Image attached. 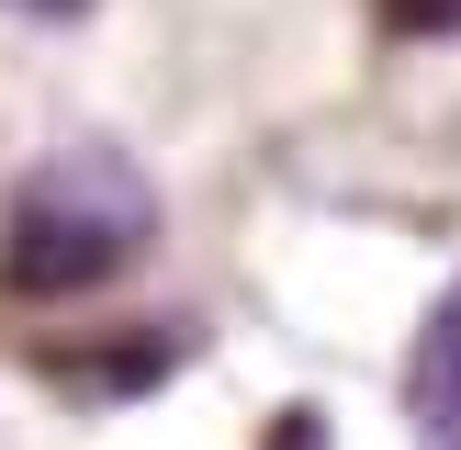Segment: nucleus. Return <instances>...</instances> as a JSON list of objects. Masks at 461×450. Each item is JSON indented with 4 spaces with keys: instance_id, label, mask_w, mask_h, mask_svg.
<instances>
[{
    "instance_id": "7ed1b4c3",
    "label": "nucleus",
    "mask_w": 461,
    "mask_h": 450,
    "mask_svg": "<svg viewBox=\"0 0 461 450\" xmlns=\"http://www.w3.org/2000/svg\"><path fill=\"white\" fill-rule=\"evenodd\" d=\"M259 450H327V417H315V405H282V417L259 428Z\"/></svg>"
},
{
    "instance_id": "f03ea898",
    "label": "nucleus",
    "mask_w": 461,
    "mask_h": 450,
    "mask_svg": "<svg viewBox=\"0 0 461 450\" xmlns=\"http://www.w3.org/2000/svg\"><path fill=\"white\" fill-rule=\"evenodd\" d=\"M405 417H417V428H461V282L417 315V349H405Z\"/></svg>"
},
{
    "instance_id": "f257e3e1",
    "label": "nucleus",
    "mask_w": 461,
    "mask_h": 450,
    "mask_svg": "<svg viewBox=\"0 0 461 450\" xmlns=\"http://www.w3.org/2000/svg\"><path fill=\"white\" fill-rule=\"evenodd\" d=\"M158 248V180L124 147H57L0 202V282L12 292H102Z\"/></svg>"
}]
</instances>
